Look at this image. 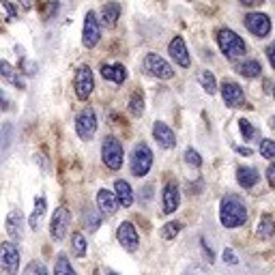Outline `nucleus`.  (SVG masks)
Masks as SVG:
<instances>
[{"label":"nucleus","mask_w":275,"mask_h":275,"mask_svg":"<svg viewBox=\"0 0 275 275\" xmlns=\"http://www.w3.org/2000/svg\"><path fill=\"white\" fill-rule=\"evenodd\" d=\"M219 222L224 228H239L247 222V207L239 196L228 194L219 202Z\"/></svg>","instance_id":"1"},{"label":"nucleus","mask_w":275,"mask_h":275,"mask_svg":"<svg viewBox=\"0 0 275 275\" xmlns=\"http://www.w3.org/2000/svg\"><path fill=\"white\" fill-rule=\"evenodd\" d=\"M217 46L222 49V54L230 61H237L247 54V46L232 28H219L217 31Z\"/></svg>","instance_id":"2"},{"label":"nucleus","mask_w":275,"mask_h":275,"mask_svg":"<svg viewBox=\"0 0 275 275\" xmlns=\"http://www.w3.org/2000/svg\"><path fill=\"white\" fill-rule=\"evenodd\" d=\"M153 168V151L146 142H138L131 151V174L133 177H146Z\"/></svg>","instance_id":"3"},{"label":"nucleus","mask_w":275,"mask_h":275,"mask_svg":"<svg viewBox=\"0 0 275 275\" xmlns=\"http://www.w3.org/2000/svg\"><path fill=\"white\" fill-rule=\"evenodd\" d=\"M123 144L118 138L106 136L101 144V159L110 170H121L123 168Z\"/></svg>","instance_id":"4"},{"label":"nucleus","mask_w":275,"mask_h":275,"mask_svg":"<svg viewBox=\"0 0 275 275\" xmlns=\"http://www.w3.org/2000/svg\"><path fill=\"white\" fill-rule=\"evenodd\" d=\"M19 249L13 241L0 243V271L4 275H17L19 269Z\"/></svg>","instance_id":"5"},{"label":"nucleus","mask_w":275,"mask_h":275,"mask_svg":"<svg viewBox=\"0 0 275 275\" xmlns=\"http://www.w3.org/2000/svg\"><path fill=\"white\" fill-rule=\"evenodd\" d=\"M76 131L82 140H93V136L97 133V114L91 106L80 110V114L76 116Z\"/></svg>","instance_id":"6"},{"label":"nucleus","mask_w":275,"mask_h":275,"mask_svg":"<svg viewBox=\"0 0 275 275\" xmlns=\"http://www.w3.org/2000/svg\"><path fill=\"white\" fill-rule=\"evenodd\" d=\"M142 67H144V71L148 73V76H153V78H159V80H170V78H174V69L170 67V65L163 61L159 54H146L144 56V63H142Z\"/></svg>","instance_id":"7"},{"label":"nucleus","mask_w":275,"mask_h":275,"mask_svg":"<svg viewBox=\"0 0 275 275\" xmlns=\"http://www.w3.org/2000/svg\"><path fill=\"white\" fill-rule=\"evenodd\" d=\"M99 39H101V22H99L97 13H95V11H88L86 16H84L82 43H84V48L93 49V48L99 43Z\"/></svg>","instance_id":"8"},{"label":"nucleus","mask_w":275,"mask_h":275,"mask_svg":"<svg viewBox=\"0 0 275 275\" xmlns=\"http://www.w3.org/2000/svg\"><path fill=\"white\" fill-rule=\"evenodd\" d=\"M245 28L258 39H264L271 34V17L262 11H254V13H247L245 16Z\"/></svg>","instance_id":"9"},{"label":"nucleus","mask_w":275,"mask_h":275,"mask_svg":"<svg viewBox=\"0 0 275 275\" xmlns=\"http://www.w3.org/2000/svg\"><path fill=\"white\" fill-rule=\"evenodd\" d=\"M73 88H76V95H78L80 101H86V99L93 95L95 78H93V71H91V67H88V65L78 67L76 80H73Z\"/></svg>","instance_id":"10"},{"label":"nucleus","mask_w":275,"mask_h":275,"mask_svg":"<svg viewBox=\"0 0 275 275\" xmlns=\"http://www.w3.org/2000/svg\"><path fill=\"white\" fill-rule=\"evenodd\" d=\"M69 224H71V213H69V209L58 207L52 215V224H49V234H52L54 241H63L67 230H69Z\"/></svg>","instance_id":"11"},{"label":"nucleus","mask_w":275,"mask_h":275,"mask_svg":"<svg viewBox=\"0 0 275 275\" xmlns=\"http://www.w3.org/2000/svg\"><path fill=\"white\" fill-rule=\"evenodd\" d=\"M116 239L118 243H121V247L125 252H136L138 245H140V237H138V230L133 228L131 222H123L121 226L116 228Z\"/></svg>","instance_id":"12"},{"label":"nucleus","mask_w":275,"mask_h":275,"mask_svg":"<svg viewBox=\"0 0 275 275\" xmlns=\"http://www.w3.org/2000/svg\"><path fill=\"white\" fill-rule=\"evenodd\" d=\"M168 54H170V58H172V61L178 65V67H185V69H187L189 65H192V58H189L187 46H185L183 37H178V34L168 43Z\"/></svg>","instance_id":"13"},{"label":"nucleus","mask_w":275,"mask_h":275,"mask_svg":"<svg viewBox=\"0 0 275 275\" xmlns=\"http://www.w3.org/2000/svg\"><path fill=\"white\" fill-rule=\"evenodd\" d=\"M222 97H224V103L230 108L243 106V101H245L243 88L237 82H232V80H224L222 82Z\"/></svg>","instance_id":"14"},{"label":"nucleus","mask_w":275,"mask_h":275,"mask_svg":"<svg viewBox=\"0 0 275 275\" xmlns=\"http://www.w3.org/2000/svg\"><path fill=\"white\" fill-rule=\"evenodd\" d=\"M153 136H155V140H157V144L162 148H174L177 146V136H174V131L163 121H155Z\"/></svg>","instance_id":"15"},{"label":"nucleus","mask_w":275,"mask_h":275,"mask_svg":"<svg viewBox=\"0 0 275 275\" xmlns=\"http://www.w3.org/2000/svg\"><path fill=\"white\" fill-rule=\"evenodd\" d=\"M4 228H7L9 237H11L13 241H19V239H22V234H24V213L19 211V209H13V211L7 215Z\"/></svg>","instance_id":"16"},{"label":"nucleus","mask_w":275,"mask_h":275,"mask_svg":"<svg viewBox=\"0 0 275 275\" xmlns=\"http://www.w3.org/2000/svg\"><path fill=\"white\" fill-rule=\"evenodd\" d=\"M97 209L101 215H114L118 211V200L110 189H99L97 192Z\"/></svg>","instance_id":"17"},{"label":"nucleus","mask_w":275,"mask_h":275,"mask_svg":"<svg viewBox=\"0 0 275 275\" xmlns=\"http://www.w3.org/2000/svg\"><path fill=\"white\" fill-rule=\"evenodd\" d=\"M163 213H174L178 209V204H181V192H178L177 183H166V187H163Z\"/></svg>","instance_id":"18"},{"label":"nucleus","mask_w":275,"mask_h":275,"mask_svg":"<svg viewBox=\"0 0 275 275\" xmlns=\"http://www.w3.org/2000/svg\"><path fill=\"white\" fill-rule=\"evenodd\" d=\"M114 196L118 200V207H123V209H129L133 204V189H131V185L127 181H123V178H116V181H114Z\"/></svg>","instance_id":"19"},{"label":"nucleus","mask_w":275,"mask_h":275,"mask_svg":"<svg viewBox=\"0 0 275 275\" xmlns=\"http://www.w3.org/2000/svg\"><path fill=\"white\" fill-rule=\"evenodd\" d=\"M260 181V174L256 168L252 166H239L237 168V183L241 185L243 189H252L254 185H258Z\"/></svg>","instance_id":"20"},{"label":"nucleus","mask_w":275,"mask_h":275,"mask_svg":"<svg viewBox=\"0 0 275 275\" xmlns=\"http://www.w3.org/2000/svg\"><path fill=\"white\" fill-rule=\"evenodd\" d=\"M101 78L108 80V82H114V84H123L125 80H127V69H125L121 63L118 65H101Z\"/></svg>","instance_id":"21"},{"label":"nucleus","mask_w":275,"mask_h":275,"mask_svg":"<svg viewBox=\"0 0 275 275\" xmlns=\"http://www.w3.org/2000/svg\"><path fill=\"white\" fill-rule=\"evenodd\" d=\"M118 17H121V4L118 2L112 0V2H106L101 7V17H99V22H103V26H108V28L116 26Z\"/></svg>","instance_id":"22"},{"label":"nucleus","mask_w":275,"mask_h":275,"mask_svg":"<svg viewBox=\"0 0 275 275\" xmlns=\"http://www.w3.org/2000/svg\"><path fill=\"white\" fill-rule=\"evenodd\" d=\"M0 76H2L4 80H7L9 84H13V86H17V88H24L26 84H24V80L22 76H19V71L13 65H9L7 61H0Z\"/></svg>","instance_id":"23"},{"label":"nucleus","mask_w":275,"mask_h":275,"mask_svg":"<svg viewBox=\"0 0 275 275\" xmlns=\"http://www.w3.org/2000/svg\"><path fill=\"white\" fill-rule=\"evenodd\" d=\"M237 73H241L243 78H258L262 73V65L256 58H247V61H241L237 65Z\"/></svg>","instance_id":"24"},{"label":"nucleus","mask_w":275,"mask_h":275,"mask_svg":"<svg viewBox=\"0 0 275 275\" xmlns=\"http://www.w3.org/2000/svg\"><path fill=\"white\" fill-rule=\"evenodd\" d=\"M46 211H48V202H46V198L39 196L37 200H34V209H32V213H31V219H28V226H31L32 230H39V226H41V219H43V215H46Z\"/></svg>","instance_id":"25"},{"label":"nucleus","mask_w":275,"mask_h":275,"mask_svg":"<svg viewBox=\"0 0 275 275\" xmlns=\"http://www.w3.org/2000/svg\"><path fill=\"white\" fill-rule=\"evenodd\" d=\"M256 234H258V239H262V241H267V239H271L275 234V219L271 215H262V219H260V224L256 228Z\"/></svg>","instance_id":"26"},{"label":"nucleus","mask_w":275,"mask_h":275,"mask_svg":"<svg viewBox=\"0 0 275 275\" xmlns=\"http://www.w3.org/2000/svg\"><path fill=\"white\" fill-rule=\"evenodd\" d=\"M82 219H84V226L91 230V232H95L99 228V224H101V213H99V209L95 211L93 207H86L82 211Z\"/></svg>","instance_id":"27"},{"label":"nucleus","mask_w":275,"mask_h":275,"mask_svg":"<svg viewBox=\"0 0 275 275\" xmlns=\"http://www.w3.org/2000/svg\"><path fill=\"white\" fill-rule=\"evenodd\" d=\"M239 131H241V138L245 142H256L260 138V131L247 121V118H239Z\"/></svg>","instance_id":"28"},{"label":"nucleus","mask_w":275,"mask_h":275,"mask_svg":"<svg viewBox=\"0 0 275 275\" xmlns=\"http://www.w3.org/2000/svg\"><path fill=\"white\" fill-rule=\"evenodd\" d=\"M198 82H200V86H202L209 95L217 93V82H215V76L211 71H207V69H202V71L198 73Z\"/></svg>","instance_id":"29"},{"label":"nucleus","mask_w":275,"mask_h":275,"mask_svg":"<svg viewBox=\"0 0 275 275\" xmlns=\"http://www.w3.org/2000/svg\"><path fill=\"white\" fill-rule=\"evenodd\" d=\"M71 247H73V256H76V258L86 256L88 245H86V239H84L82 232H73L71 234Z\"/></svg>","instance_id":"30"},{"label":"nucleus","mask_w":275,"mask_h":275,"mask_svg":"<svg viewBox=\"0 0 275 275\" xmlns=\"http://www.w3.org/2000/svg\"><path fill=\"white\" fill-rule=\"evenodd\" d=\"M54 275H78L76 269L71 267V262H69V258L61 254V256L56 258V264H54Z\"/></svg>","instance_id":"31"},{"label":"nucleus","mask_w":275,"mask_h":275,"mask_svg":"<svg viewBox=\"0 0 275 275\" xmlns=\"http://www.w3.org/2000/svg\"><path fill=\"white\" fill-rule=\"evenodd\" d=\"M129 112H131V116H142V114H144V97H142V93H133L131 97H129Z\"/></svg>","instance_id":"32"},{"label":"nucleus","mask_w":275,"mask_h":275,"mask_svg":"<svg viewBox=\"0 0 275 275\" xmlns=\"http://www.w3.org/2000/svg\"><path fill=\"white\" fill-rule=\"evenodd\" d=\"M181 228H183L181 222H168V224H163V228H162V239H166V241H172V239L177 237L178 232H181Z\"/></svg>","instance_id":"33"},{"label":"nucleus","mask_w":275,"mask_h":275,"mask_svg":"<svg viewBox=\"0 0 275 275\" xmlns=\"http://www.w3.org/2000/svg\"><path fill=\"white\" fill-rule=\"evenodd\" d=\"M22 275H49V273H48V267L41 262V260H32V262L26 264V269H24Z\"/></svg>","instance_id":"34"},{"label":"nucleus","mask_w":275,"mask_h":275,"mask_svg":"<svg viewBox=\"0 0 275 275\" xmlns=\"http://www.w3.org/2000/svg\"><path fill=\"white\" fill-rule=\"evenodd\" d=\"M260 155L264 159H275V140H260Z\"/></svg>","instance_id":"35"},{"label":"nucleus","mask_w":275,"mask_h":275,"mask_svg":"<svg viewBox=\"0 0 275 275\" xmlns=\"http://www.w3.org/2000/svg\"><path fill=\"white\" fill-rule=\"evenodd\" d=\"M185 162H187L192 168L202 166V157H200V153L196 151V148H187V151H185Z\"/></svg>","instance_id":"36"},{"label":"nucleus","mask_w":275,"mask_h":275,"mask_svg":"<svg viewBox=\"0 0 275 275\" xmlns=\"http://www.w3.org/2000/svg\"><path fill=\"white\" fill-rule=\"evenodd\" d=\"M11 133H13V127L9 123H4L2 129H0V146L2 148H7L11 144Z\"/></svg>","instance_id":"37"},{"label":"nucleus","mask_w":275,"mask_h":275,"mask_svg":"<svg viewBox=\"0 0 275 275\" xmlns=\"http://www.w3.org/2000/svg\"><path fill=\"white\" fill-rule=\"evenodd\" d=\"M19 69H22L26 76H34V73H37V65L31 63L28 58H22V63H19Z\"/></svg>","instance_id":"38"},{"label":"nucleus","mask_w":275,"mask_h":275,"mask_svg":"<svg viewBox=\"0 0 275 275\" xmlns=\"http://www.w3.org/2000/svg\"><path fill=\"white\" fill-rule=\"evenodd\" d=\"M264 54H267V58H269V65L275 69V41L269 43L267 49H264Z\"/></svg>","instance_id":"39"},{"label":"nucleus","mask_w":275,"mask_h":275,"mask_svg":"<svg viewBox=\"0 0 275 275\" xmlns=\"http://www.w3.org/2000/svg\"><path fill=\"white\" fill-rule=\"evenodd\" d=\"M224 262H226V264H237V262H239V260H237V254H234L230 247L224 249Z\"/></svg>","instance_id":"40"},{"label":"nucleus","mask_w":275,"mask_h":275,"mask_svg":"<svg viewBox=\"0 0 275 275\" xmlns=\"http://www.w3.org/2000/svg\"><path fill=\"white\" fill-rule=\"evenodd\" d=\"M0 4H2L4 9H7V13H9V19H17V11H16V7H13L9 0H0Z\"/></svg>","instance_id":"41"},{"label":"nucleus","mask_w":275,"mask_h":275,"mask_svg":"<svg viewBox=\"0 0 275 275\" xmlns=\"http://www.w3.org/2000/svg\"><path fill=\"white\" fill-rule=\"evenodd\" d=\"M267 178H269V185L275 187V163H271V166L267 168Z\"/></svg>","instance_id":"42"},{"label":"nucleus","mask_w":275,"mask_h":275,"mask_svg":"<svg viewBox=\"0 0 275 275\" xmlns=\"http://www.w3.org/2000/svg\"><path fill=\"white\" fill-rule=\"evenodd\" d=\"M4 110H9V101H7V97H4V93L0 91V112H4Z\"/></svg>","instance_id":"43"},{"label":"nucleus","mask_w":275,"mask_h":275,"mask_svg":"<svg viewBox=\"0 0 275 275\" xmlns=\"http://www.w3.org/2000/svg\"><path fill=\"white\" fill-rule=\"evenodd\" d=\"M234 151L241 153L243 157H249V155H254V153H252V148H245V146H234Z\"/></svg>","instance_id":"44"},{"label":"nucleus","mask_w":275,"mask_h":275,"mask_svg":"<svg viewBox=\"0 0 275 275\" xmlns=\"http://www.w3.org/2000/svg\"><path fill=\"white\" fill-rule=\"evenodd\" d=\"M19 4H22L26 11H28V9H32V0H19Z\"/></svg>","instance_id":"45"},{"label":"nucleus","mask_w":275,"mask_h":275,"mask_svg":"<svg viewBox=\"0 0 275 275\" xmlns=\"http://www.w3.org/2000/svg\"><path fill=\"white\" fill-rule=\"evenodd\" d=\"M239 2H241V4H245V7H252V4L256 2V0H239Z\"/></svg>","instance_id":"46"},{"label":"nucleus","mask_w":275,"mask_h":275,"mask_svg":"<svg viewBox=\"0 0 275 275\" xmlns=\"http://www.w3.org/2000/svg\"><path fill=\"white\" fill-rule=\"evenodd\" d=\"M271 127H273V129H275V116H273V118H271Z\"/></svg>","instance_id":"47"},{"label":"nucleus","mask_w":275,"mask_h":275,"mask_svg":"<svg viewBox=\"0 0 275 275\" xmlns=\"http://www.w3.org/2000/svg\"><path fill=\"white\" fill-rule=\"evenodd\" d=\"M108 275H118V273H114V271H108Z\"/></svg>","instance_id":"48"},{"label":"nucleus","mask_w":275,"mask_h":275,"mask_svg":"<svg viewBox=\"0 0 275 275\" xmlns=\"http://www.w3.org/2000/svg\"><path fill=\"white\" fill-rule=\"evenodd\" d=\"M273 97H275V88H273Z\"/></svg>","instance_id":"49"}]
</instances>
